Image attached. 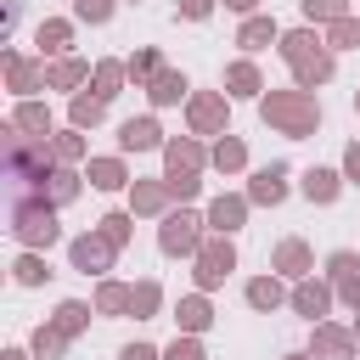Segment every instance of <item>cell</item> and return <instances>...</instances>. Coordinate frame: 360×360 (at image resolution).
<instances>
[{"mask_svg": "<svg viewBox=\"0 0 360 360\" xmlns=\"http://www.w3.org/2000/svg\"><path fill=\"white\" fill-rule=\"evenodd\" d=\"M191 259H197V270H191V276H197V292H214V287L236 270V248H231V236H219V231L202 236V248H197Z\"/></svg>", "mask_w": 360, "mask_h": 360, "instance_id": "obj_4", "label": "cell"}, {"mask_svg": "<svg viewBox=\"0 0 360 360\" xmlns=\"http://www.w3.org/2000/svg\"><path fill=\"white\" fill-rule=\"evenodd\" d=\"M208 163H214V169H225V174H236V169L248 163V146H242L236 135H219V141H214V152H208Z\"/></svg>", "mask_w": 360, "mask_h": 360, "instance_id": "obj_29", "label": "cell"}, {"mask_svg": "<svg viewBox=\"0 0 360 360\" xmlns=\"http://www.w3.org/2000/svg\"><path fill=\"white\" fill-rule=\"evenodd\" d=\"M118 146H124V152H152V146H163L158 118H124V124H118Z\"/></svg>", "mask_w": 360, "mask_h": 360, "instance_id": "obj_15", "label": "cell"}, {"mask_svg": "<svg viewBox=\"0 0 360 360\" xmlns=\"http://www.w3.org/2000/svg\"><path fill=\"white\" fill-rule=\"evenodd\" d=\"M129 225H135V214H107V219H101L96 231H101V236H107L112 248H124V242H129Z\"/></svg>", "mask_w": 360, "mask_h": 360, "instance_id": "obj_40", "label": "cell"}, {"mask_svg": "<svg viewBox=\"0 0 360 360\" xmlns=\"http://www.w3.org/2000/svg\"><path fill=\"white\" fill-rule=\"evenodd\" d=\"M146 96H152V107H174V101L186 96V73H174V68H158V73L146 79Z\"/></svg>", "mask_w": 360, "mask_h": 360, "instance_id": "obj_19", "label": "cell"}, {"mask_svg": "<svg viewBox=\"0 0 360 360\" xmlns=\"http://www.w3.org/2000/svg\"><path fill=\"white\" fill-rule=\"evenodd\" d=\"M68 39H73V22H62V17H45L34 28V45L39 51H68Z\"/></svg>", "mask_w": 360, "mask_h": 360, "instance_id": "obj_31", "label": "cell"}, {"mask_svg": "<svg viewBox=\"0 0 360 360\" xmlns=\"http://www.w3.org/2000/svg\"><path fill=\"white\" fill-rule=\"evenodd\" d=\"M287 360H315V354H287Z\"/></svg>", "mask_w": 360, "mask_h": 360, "instance_id": "obj_50", "label": "cell"}, {"mask_svg": "<svg viewBox=\"0 0 360 360\" xmlns=\"http://www.w3.org/2000/svg\"><path fill=\"white\" fill-rule=\"evenodd\" d=\"M225 6H231V11H248V17H253V6H259V0H225Z\"/></svg>", "mask_w": 360, "mask_h": 360, "instance_id": "obj_48", "label": "cell"}, {"mask_svg": "<svg viewBox=\"0 0 360 360\" xmlns=\"http://www.w3.org/2000/svg\"><path fill=\"white\" fill-rule=\"evenodd\" d=\"M270 270H276V276H287V281H304V276L315 270V253H309V242H304V236H287V242H276V253H270Z\"/></svg>", "mask_w": 360, "mask_h": 360, "instance_id": "obj_8", "label": "cell"}, {"mask_svg": "<svg viewBox=\"0 0 360 360\" xmlns=\"http://www.w3.org/2000/svg\"><path fill=\"white\" fill-rule=\"evenodd\" d=\"M129 292L135 287H124V281H101L96 287V315H129Z\"/></svg>", "mask_w": 360, "mask_h": 360, "instance_id": "obj_30", "label": "cell"}, {"mask_svg": "<svg viewBox=\"0 0 360 360\" xmlns=\"http://www.w3.org/2000/svg\"><path fill=\"white\" fill-rule=\"evenodd\" d=\"M270 39H281V34H276V22H270V17H259V11L236 28V45H242V51H264Z\"/></svg>", "mask_w": 360, "mask_h": 360, "instance_id": "obj_27", "label": "cell"}, {"mask_svg": "<svg viewBox=\"0 0 360 360\" xmlns=\"http://www.w3.org/2000/svg\"><path fill=\"white\" fill-rule=\"evenodd\" d=\"M354 332L349 326H332V321H315V343H309V354L315 360H354Z\"/></svg>", "mask_w": 360, "mask_h": 360, "instance_id": "obj_10", "label": "cell"}, {"mask_svg": "<svg viewBox=\"0 0 360 360\" xmlns=\"http://www.w3.org/2000/svg\"><path fill=\"white\" fill-rule=\"evenodd\" d=\"M84 79H90V62L84 56H62V62L45 68V90H79Z\"/></svg>", "mask_w": 360, "mask_h": 360, "instance_id": "obj_17", "label": "cell"}, {"mask_svg": "<svg viewBox=\"0 0 360 360\" xmlns=\"http://www.w3.org/2000/svg\"><path fill=\"white\" fill-rule=\"evenodd\" d=\"M354 338H360V315H354Z\"/></svg>", "mask_w": 360, "mask_h": 360, "instance_id": "obj_51", "label": "cell"}, {"mask_svg": "<svg viewBox=\"0 0 360 360\" xmlns=\"http://www.w3.org/2000/svg\"><path fill=\"white\" fill-rule=\"evenodd\" d=\"M118 360H163V354H158V349H152V343H129V349H124V354H118Z\"/></svg>", "mask_w": 360, "mask_h": 360, "instance_id": "obj_46", "label": "cell"}, {"mask_svg": "<svg viewBox=\"0 0 360 360\" xmlns=\"http://www.w3.org/2000/svg\"><path fill=\"white\" fill-rule=\"evenodd\" d=\"M287 298H292V292H287L276 276H259V281H248V304H253V309H264V315H270V309H281Z\"/></svg>", "mask_w": 360, "mask_h": 360, "instance_id": "obj_25", "label": "cell"}, {"mask_svg": "<svg viewBox=\"0 0 360 360\" xmlns=\"http://www.w3.org/2000/svg\"><path fill=\"white\" fill-rule=\"evenodd\" d=\"M214 6L219 0H180V17L186 22H202V17H214Z\"/></svg>", "mask_w": 360, "mask_h": 360, "instance_id": "obj_45", "label": "cell"}, {"mask_svg": "<svg viewBox=\"0 0 360 360\" xmlns=\"http://www.w3.org/2000/svg\"><path fill=\"white\" fill-rule=\"evenodd\" d=\"M84 180H90L96 191H118V186H129V169H124V158H90Z\"/></svg>", "mask_w": 360, "mask_h": 360, "instance_id": "obj_20", "label": "cell"}, {"mask_svg": "<svg viewBox=\"0 0 360 360\" xmlns=\"http://www.w3.org/2000/svg\"><path fill=\"white\" fill-rule=\"evenodd\" d=\"M73 17L79 22H107L112 17V0H73Z\"/></svg>", "mask_w": 360, "mask_h": 360, "instance_id": "obj_43", "label": "cell"}, {"mask_svg": "<svg viewBox=\"0 0 360 360\" xmlns=\"http://www.w3.org/2000/svg\"><path fill=\"white\" fill-rule=\"evenodd\" d=\"M6 84H11L17 96H28V90H39V84H45V68L11 51V56H6Z\"/></svg>", "mask_w": 360, "mask_h": 360, "instance_id": "obj_18", "label": "cell"}, {"mask_svg": "<svg viewBox=\"0 0 360 360\" xmlns=\"http://www.w3.org/2000/svg\"><path fill=\"white\" fill-rule=\"evenodd\" d=\"M298 6H304L309 22H338V17H349V0H298Z\"/></svg>", "mask_w": 360, "mask_h": 360, "instance_id": "obj_39", "label": "cell"}, {"mask_svg": "<svg viewBox=\"0 0 360 360\" xmlns=\"http://www.w3.org/2000/svg\"><path fill=\"white\" fill-rule=\"evenodd\" d=\"M287 197V169L281 163H270V169H259L253 180H248V202H259V208H276Z\"/></svg>", "mask_w": 360, "mask_h": 360, "instance_id": "obj_14", "label": "cell"}, {"mask_svg": "<svg viewBox=\"0 0 360 360\" xmlns=\"http://www.w3.org/2000/svg\"><path fill=\"white\" fill-rule=\"evenodd\" d=\"M68 259H73L79 276H101V270L118 259V248H112L101 231H90V236H73V242H68Z\"/></svg>", "mask_w": 360, "mask_h": 360, "instance_id": "obj_7", "label": "cell"}, {"mask_svg": "<svg viewBox=\"0 0 360 360\" xmlns=\"http://www.w3.org/2000/svg\"><path fill=\"white\" fill-rule=\"evenodd\" d=\"M225 90H231V96H264V79H259V68L242 56V62L225 68Z\"/></svg>", "mask_w": 360, "mask_h": 360, "instance_id": "obj_24", "label": "cell"}, {"mask_svg": "<svg viewBox=\"0 0 360 360\" xmlns=\"http://www.w3.org/2000/svg\"><path fill=\"white\" fill-rule=\"evenodd\" d=\"M124 68H129V79H135V84H146V79H152V73H158L163 62H158V51H135V56H129Z\"/></svg>", "mask_w": 360, "mask_h": 360, "instance_id": "obj_42", "label": "cell"}, {"mask_svg": "<svg viewBox=\"0 0 360 360\" xmlns=\"http://www.w3.org/2000/svg\"><path fill=\"white\" fill-rule=\"evenodd\" d=\"M163 180H169V191H174L180 202H191V197L202 191V180H197V174H163Z\"/></svg>", "mask_w": 360, "mask_h": 360, "instance_id": "obj_44", "label": "cell"}, {"mask_svg": "<svg viewBox=\"0 0 360 360\" xmlns=\"http://www.w3.org/2000/svg\"><path fill=\"white\" fill-rule=\"evenodd\" d=\"M11 276H17V287H39L51 270H45V259H39V253H22V259L11 264Z\"/></svg>", "mask_w": 360, "mask_h": 360, "instance_id": "obj_37", "label": "cell"}, {"mask_svg": "<svg viewBox=\"0 0 360 360\" xmlns=\"http://www.w3.org/2000/svg\"><path fill=\"white\" fill-rule=\"evenodd\" d=\"M11 124H17L22 135H39V141L51 135V112H45V101H22V107L11 112Z\"/></svg>", "mask_w": 360, "mask_h": 360, "instance_id": "obj_28", "label": "cell"}, {"mask_svg": "<svg viewBox=\"0 0 360 360\" xmlns=\"http://www.w3.org/2000/svg\"><path fill=\"white\" fill-rule=\"evenodd\" d=\"M202 225H208V219H197L191 208H169L163 225H158V248L174 253V259H180V253H197V248H202Z\"/></svg>", "mask_w": 360, "mask_h": 360, "instance_id": "obj_5", "label": "cell"}, {"mask_svg": "<svg viewBox=\"0 0 360 360\" xmlns=\"http://www.w3.org/2000/svg\"><path fill=\"white\" fill-rule=\"evenodd\" d=\"M51 326H56V332H62V338L73 343V338H79V332L90 326V304H79V298H68V304H56V315H51Z\"/></svg>", "mask_w": 360, "mask_h": 360, "instance_id": "obj_26", "label": "cell"}, {"mask_svg": "<svg viewBox=\"0 0 360 360\" xmlns=\"http://www.w3.org/2000/svg\"><path fill=\"white\" fill-rule=\"evenodd\" d=\"M332 292H338L332 281H315V276H304V281L292 287V298H287V304H292L304 321H321V315L332 309Z\"/></svg>", "mask_w": 360, "mask_h": 360, "instance_id": "obj_12", "label": "cell"}, {"mask_svg": "<svg viewBox=\"0 0 360 360\" xmlns=\"http://www.w3.org/2000/svg\"><path fill=\"white\" fill-rule=\"evenodd\" d=\"M68 118H73V129H96V124L107 118V96H84V90H73Z\"/></svg>", "mask_w": 360, "mask_h": 360, "instance_id": "obj_22", "label": "cell"}, {"mask_svg": "<svg viewBox=\"0 0 360 360\" xmlns=\"http://www.w3.org/2000/svg\"><path fill=\"white\" fill-rule=\"evenodd\" d=\"M259 118L270 129L304 141L321 129V101H315V90H270V96H259Z\"/></svg>", "mask_w": 360, "mask_h": 360, "instance_id": "obj_2", "label": "cell"}, {"mask_svg": "<svg viewBox=\"0 0 360 360\" xmlns=\"http://www.w3.org/2000/svg\"><path fill=\"white\" fill-rule=\"evenodd\" d=\"M169 180H129V208L135 214H169Z\"/></svg>", "mask_w": 360, "mask_h": 360, "instance_id": "obj_16", "label": "cell"}, {"mask_svg": "<svg viewBox=\"0 0 360 360\" xmlns=\"http://www.w3.org/2000/svg\"><path fill=\"white\" fill-rule=\"evenodd\" d=\"M163 360H208L202 354V343H197V332H180L169 349H163Z\"/></svg>", "mask_w": 360, "mask_h": 360, "instance_id": "obj_41", "label": "cell"}, {"mask_svg": "<svg viewBox=\"0 0 360 360\" xmlns=\"http://www.w3.org/2000/svg\"><path fill=\"white\" fill-rule=\"evenodd\" d=\"M62 349H68V338H62V332L45 321V326L34 332V354H39V360H62Z\"/></svg>", "mask_w": 360, "mask_h": 360, "instance_id": "obj_38", "label": "cell"}, {"mask_svg": "<svg viewBox=\"0 0 360 360\" xmlns=\"http://www.w3.org/2000/svg\"><path fill=\"white\" fill-rule=\"evenodd\" d=\"M276 51H281V62L292 68V84H298V90H321V84L332 79V68H338V62H332V45H326L315 28H292V34H281Z\"/></svg>", "mask_w": 360, "mask_h": 360, "instance_id": "obj_1", "label": "cell"}, {"mask_svg": "<svg viewBox=\"0 0 360 360\" xmlns=\"http://www.w3.org/2000/svg\"><path fill=\"white\" fill-rule=\"evenodd\" d=\"M11 236H17L22 248H51V242L62 236V231H56V202L39 197V191L11 197Z\"/></svg>", "mask_w": 360, "mask_h": 360, "instance_id": "obj_3", "label": "cell"}, {"mask_svg": "<svg viewBox=\"0 0 360 360\" xmlns=\"http://www.w3.org/2000/svg\"><path fill=\"white\" fill-rule=\"evenodd\" d=\"M326 45H332V51L360 45V17H338V22H326Z\"/></svg>", "mask_w": 360, "mask_h": 360, "instance_id": "obj_36", "label": "cell"}, {"mask_svg": "<svg viewBox=\"0 0 360 360\" xmlns=\"http://www.w3.org/2000/svg\"><path fill=\"white\" fill-rule=\"evenodd\" d=\"M0 360H28V354H22V349H6V354H0Z\"/></svg>", "mask_w": 360, "mask_h": 360, "instance_id": "obj_49", "label": "cell"}, {"mask_svg": "<svg viewBox=\"0 0 360 360\" xmlns=\"http://www.w3.org/2000/svg\"><path fill=\"white\" fill-rule=\"evenodd\" d=\"M354 112H360V90H354Z\"/></svg>", "mask_w": 360, "mask_h": 360, "instance_id": "obj_52", "label": "cell"}, {"mask_svg": "<svg viewBox=\"0 0 360 360\" xmlns=\"http://www.w3.org/2000/svg\"><path fill=\"white\" fill-rule=\"evenodd\" d=\"M45 197H51L56 208H62V202H73V197H79V174L56 163V174H51V186H45Z\"/></svg>", "mask_w": 360, "mask_h": 360, "instance_id": "obj_35", "label": "cell"}, {"mask_svg": "<svg viewBox=\"0 0 360 360\" xmlns=\"http://www.w3.org/2000/svg\"><path fill=\"white\" fill-rule=\"evenodd\" d=\"M326 276H332V287H338V298L360 315V259L349 253V248H338L332 259H326Z\"/></svg>", "mask_w": 360, "mask_h": 360, "instance_id": "obj_9", "label": "cell"}, {"mask_svg": "<svg viewBox=\"0 0 360 360\" xmlns=\"http://www.w3.org/2000/svg\"><path fill=\"white\" fill-rule=\"evenodd\" d=\"M186 118H191V135H225V118H231L225 90H197L186 101Z\"/></svg>", "mask_w": 360, "mask_h": 360, "instance_id": "obj_6", "label": "cell"}, {"mask_svg": "<svg viewBox=\"0 0 360 360\" xmlns=\"http://www.w3.org/2000/svg\"><path fill=\"white\" fill-rule=\"evenodd\" d=\"M124 79H129V68H124V62H112V56H107V62H96V96H107V101H112Z\"/></svg>", "mask_w": 360, "mask_h": 360, "instance_id": "obj_33", "label": "cell"}, {"mask_svg": "<svg viewBox=\"0 0 360 360\" xmlns=\"http://www.w3.org/2000/svg\"><path fill=\"white\" fill-rule=\"evenodd\" d=\"M158 304H163V287H158V281H135V292H129V315H135V321H152Z\"/></svg>", "mask_w": 360, "mask_h": 360, "instance_id": "obj_32", "label": "cell"}, {"mask_svg": "<svg viewBox=\"0 0 360 360\" xmlns=\"http://www.w3.org/2000/svg\"><path fill=\"white\" fill-rule=\"evenodd\" d=\"M51 158H56V163H79V158H84V129H62V135H51Z\"/></svg>", "mask_w": 360, "mask_h": 360, "instance_id": "obj_34", "label": "cell"}, {"mask_svg": "<svg viewBox=\"0 0 360 360\" xmlns=\"http://www.w3.org/2000/svg\"><path fill=\"white\" fill-rule=\"evenodd\" d=\"M343 180H360V141L343 152Z\"/></svg>", "mask_w": 360, "mask_h": 360, "instance_id": "obj_47", "label": "cell"}, {"mask_svg": "<svg viewBox=\"0 0 360 360\" xmlns=\"http://www.w3.org/2000/svg\"><path fill=\"white\" fill-rule=\"evenodd\" d=\"M248 191H225V197H214L208 202V231H219V236H231V231H242V219H248Z\"/></svg>", "mask_w": 360, "mask_h": 360, "instance_id": "obj_11", "label": "cell"}, {"mask_svg": "<svg viewBox=\"0 0 360 360\" xmlns=\"http://www.w3.org/2000/svg\"><path fill=\"white\" fill-rule=\"evenodd\" d=\"M298 186H304V197H309V202H321V208H326V202H338V191H343V174H338V169H309Z\"/></svg>", "mask_w": 360, "mask_h": 360, "instance_id": "obj_21", "label": "cell"}, {"mask_svg": "<svg viewBox=\"0 0 360 360\" xmlns=\"http://www.w3.org/2000/svg\"><path fill=\"white\" fill-rule=\"evenodd\" d=\"M174 321H180V332H208L214 326V309H208V298L202 292H191V298H180V309H174Z\"/></svg>", "mask_w": 360, "mask_h": 360, "instance_id": "obj_23", "label": "cell"}, {"mask_svg": "<svg viewBox=\"0 0 360 360\" xmlns=\"http://www.w3.org/2000/svg\"><path fill=\"white\" fill-rule=\"evenodd\" d=\"M163 163H169V174H197L208 163V152H202V141L180 135V141H163Z\"/></svg>", "mask_w": 360, "mask_h": 360, "instance_id": "obj_13", "label": "cell"}]
</instances>
